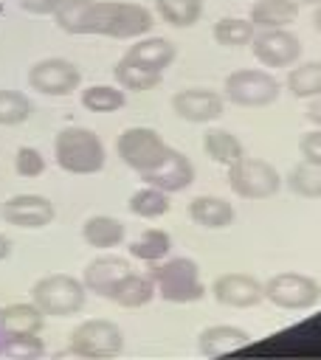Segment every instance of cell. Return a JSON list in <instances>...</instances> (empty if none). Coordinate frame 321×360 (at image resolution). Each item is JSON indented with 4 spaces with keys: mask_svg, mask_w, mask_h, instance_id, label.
<instances>
[{
    "mask_svg": "<svg viewBox=\"0 0 321 360\" xmlns=\"http://www.w3.org/2000/svg\"><path fill=\"white\" fill-rule=\"evenodd\" d=\"M298 152H301L304 160H315V163H321V129L304 132L301 141H298Z\"/></svg>",
    "mask_w": 321,
    "mask_h": 360,
    "instance_id": "obj_36",
    "label": "cell"
},
{
    "mask_svg": "<svg viewBox=\"0 0 321 360\" xmlns=\"http://www.w3.org/2000/svg\"><path fill=\"white\" fill-rule=\"evenodd\" d=\"M160 76L158 70H149L127 56H121V62L115 65V82L124 87V90H132V93H144V90H152L160 84Z\"/></svg>",
    "mask_w": 321,
    "mask_h": 360,
    "instance_id": "obj_28",
    "label": "cell"
},
{
    "mask_svg": "<svg viewBox=\"0 0 321 360\" xmlns=\"http://www.w3.org/2000/svg\"><path fill=\"white\" fill-rule=\"evenodd\" d=\"M45 166L48 163H45L42 152L34 149V146H20L17 155H14V172L20 177H39L45 172Z\"/></svg>",
    "mask_w": 321,
    "mask_h": 360,
    "instance_id": "obj_35",
    "label": "cell"
},
{
    "mask_svg": "<svg viewBox=\"0 0 321 360\" xmlns=\"http://www.w3.org/2000/svg\"><path fill=\"white\" fill-rule=\"evenodd\" d=\"M293 3H296V6H318L321 0H293Z\"/></svg>",
    "mask_w": 321,
    "mask_h": 360,
    "instance_id": "obj_41",
    "label": "cell"
},
{
    "mask_svg": "<svg viewBox=\"0 0 321 360\" xmlns=\"http://www.w3.org/2000/svg\"><path fill=\"white\" fill-rule=\"evenodd\" d=\"M124 56L132 59V62H138V65H144V68H149V70L163 73V70L175 62L177 51H175V45H172L169 39H163V37H144V39L132 42Z\"/></svg>",
    "mask_w": 321,
    "mask_h": 360,
    "instance_id": "obj_18",
    "label": "cell"
},
{
    "mask_svg": "<svg viewBox=\"0 0 321 360\" xmlns=\"http://www.w3.org/2000/svg\"><path fill=\"white\" fill-rule=\"evenodd\" d=\"M132 270V264L124 259V256H113V253H104V256H96L84 273H82V284L87 292L99 295V298H107L113 292V287Z\"/></svg>",
    "mask_w": 321,
    "mask_h": 360,
    "instance_id": "obj_16",
    "label": "cell"
},
{
    "mask_svg": "<svg viewBox=\"0 0 321 360\" xmlns=\"http://www.w3.org/2000/svg\"><path fill=\"white\" fill-rule=\"evenodd\" d=\"M251 48L265 68H290L301 56V42L287 28H259L251 39Z\"/></svg>",
    "mask_w": 321,
    "mask_h": 360,
    "instance_id": "obj_11",
    "label": "cell"
},
{
    "mask_svg": "<svg viewBox=\"0 0 321 360\" xmlns=\"http://www.w3.org/2000/svg\"><path fill=\"white\" fill-rule=\"evenodd\" d=\"M203 149H206V155H208L214 163H222V166H231V163H237V160L245 155L242 141H239L234 132L220 129V127L206 129V135H203Z\"/></svg>",
    "mask_w": 321,
    "mask_h": 360,
    "instance_id": "obj_24",
    "label": "cell"
},
{
    "mask_svg": "<svg viewBox=\"0 0 321 360\" xmlns=\"http://www.w3.org/2000/svg\"><path fill=\"white\" fill-rule=\"evenodd\" d=\"M152 295H155V281L149 278V273L144 276V273H132V270H130V273L113 287V292L107 295V301H113V304H118V307H124V309H138V307L149 304Z\"/></svg>",
    "mask_w": 321,
    "mask_h": 360,
    "instance_id": "obj_20",
    "label": "cell"
},
{
    "mask_svg": "<svg viewBox=\"0 0 321 360\" xmlns=\"http://www.w3.org/2000/svg\"><path fill=\"white\" fill-rule=\"evenodd\" d=\"M251 335L239 326H231V323H217V326H208L197 335V352L203 357H220V354H228V352H237L242 346H248Z\"/></svg>",
    "mask_w": 321,
    "mask_h": 360,
    "instance_id": "obj_17",
    "label": "cell"
},
{
    "mask_svg": "<svg viewBox=\"0 0 321 360\" xmlns=\"http://www.w3.org/2000/svg\"><path fill=\"white\" fill-rule=\"evenodd\" d=\"M169 250H172V239L163 228H146L138 239L130 242V256L141 259V262H149V264L166 259Z\"/></svg>",
    "mask_w": 321,
    "mask_h": 360,
    "instance_id": "obj_25",
    "label": "cell"
},
{
    "mask_svg": "<svg viewBox=\"0 0 321 360\" xmlns=\"http://www.w3.org/2000/svg\"><path fill=\"white\" fill-rule=\"evenodd\" d=\"M138 177L146 186H155V188H160L166 194H175V191H183V188H189L194 183V166H191V160L183 152L169 146L166 158L155 169H149V172H144Z\"/></svg>",
    "mask_w": 321,
    "mask_h": 360,
    "instance_id": "obj_15",
    "label": "cell"
},
{
    "mask_svg": "<svg viewBox=\"0 0 321 360\" xmlns=\"http://www.w3.org/2000/svg\"><path fill=\"white\" fill-rule=\"evenodd\" d=\"M287 90L296 98H315L321 96V62H304L298 68H293L284 79Z\"/></svg>",
    "mask_w": 321,
    "mask_h": 360,
    "instance_id": "obj_31",
    "label": "cell"
},
{
    "mask_svg": "<svg viewBox=\"0 0 321 360\" xmlns=\"http://www.w3.org/2000/svg\"><path fill=\"white\" fill-rule=\"evenodd\" d=\"M265 290V298L279 307V309H293V312H301V309H310L318 298H321V287L313 276H304V273H276L273 278H268L262 284Z\"/></svg>",
    "mask_w": 321,
    "mask_h": 360,
    "instance_id": "obj_9",
    "label": "cell"
},
{
    "mask_svg": "<svg viewBox=\"0 0 321 360\" xmlns=\"http://www.w3.org/2000/svg\"><path fill=\"white\" fill-rule=\"evenodd\" d=\"M54 202L42 194H14L0 205V217L14 225V228H25V231H37L54 222Z\"/></svg>",
    "mask_w": 321,
    "mask_h": 360,
    "instance_id": "obj_12",
    "label": "cell"
},
{
    "mask_svg": "<svg viewBox=\"0 0 321 360\" xmlns=\"http://www.w3.org/2000/svg\"><path fill=\"white\" fill-rule=\"evenodd\" d=\"M211 292H214L217 304L231 307V309H248V307H256L265 301L262 281L251 273H222L214 278Z\"/></svg>",
    "mask_w": 321,
    "mask_h": 360,
    "instance_id": "obj_13",
    "label": "cell"
},
{
    "mask_svg": "<svg viewBox=\"0 0 321 360\" xmlns=\"http://www.w3.org/2000/svg\"><path fill=\"white\" fill-rule=\"evenodd\" d=\"M54 20L65 34H99L113 39H135L149 34L152 11L124 0H65Z\"/></svg>",
    "mask_w": 321,
    "mask_h": 360,
    "instance_id": "obj_1",
    "label": "cell"
},
{
    "mask_svg": "<svg viewBox=\"0 0 321 360\" xmlns=\"http://www.w3.org/2000/svg\"><path fill=\"white\" fill-rule=\"evenodd\" d=\"M28 84L31 90L42 96H68L82 84V73L73 62L62 56H51V59H39L37 65H31Z\"/></svg>",
    "mask_w": 321,
    "mask_h": 360,
    "instance_id": "obj_10",
    "label": "cell"
},
{
    "mask_svg": "<svg viewBox=\"0 0 321 360\" xmlns=\"http://www.w3.org/2000/svg\"><path fill=\"white\" fill-rule=\"evenodd\" d=\"M203 0H155V11L175 28H189L203 17Z\"/></svg>",
    "mask_w": 321,
    "mask_h": 360,
    "instance_id": "obj_29",
    "label": "cell"
},
{
    "mask_svg": "<svg viewBox=\"0 0 321 360\" xmlns=\"http://www.w3.org/2000/svg\"><path fill=\"white\" fill-rule=\"evenodd\" d=\"M56 166L68 174H96L107 163V149L101 138L87 127H65L54 141Z\"/></svg>",
    "mask_w": 321,
    "mask_h": 360,
    "instance_id": "obj_2",
    "label": "cell"
},
{
    "mask_svg": "<svg viewBox=\"0 0 321 360\" xmlns=\"http://www.w3.org/2000/svg\"><path fill=\"white\" fill-rule=\"evenodd\" d=\"M127 208H130V214H135L141 219H158L169 211V194L155 186H144L130 197Z\"/></svg>",
    "mask_w": 321,
    "mask_h": 360,
    "instance_id": "obj_30",
    "label": "cell"
},
{
    "mask_svg": "<svg viewBox=\"0 0 321 360\" xmlns=\"http://www.w3.org/2000/svg\"><path fill=\"white\" fill-rule=\"evenodd\" d=\"M115 152L124 160V166H130L132 172L144 174V172L155 169L166 158L169 143L155 129H149V127H130V129H124L118 135Z\"/></svg>",
    "mask_w": 321,
    "mask_h": 360,
    "instance_id": "obj_6",
    "label": "cell"
},
{
    "mask_svg": "<svg viewBox=\"0 0 321 360\" xmlns=\"http://www.w3.org/2000/svg\"><path fill=\"white\" fill-rule=\"evenodd\" d=\"M307 121L310 124H315L318 129H321V96H315V98H310V107H307Z\"/></svg>",
    "mask_w": 321,
    "mask_h": 360,
    "instance_id": "obj_38",
    "label": "cell"
},
{
    "mask_svg": "<svg viewBox=\"0 0 321 360\" xmlns=\"http://www.w3.org/2000/svg\"><path fill=\"white\" fill-rule=\"evenodd\" d=\"M0 352L11 360H37L45 354V343L39 332H25V335H3Z\"/></svg>",
    "mask_w": 321,
    "mask_h": 360,
    "instance_id": "obj_33",
    "label": "cell"
},
{
    "mask_svg": "<svg viewBox=\"0 0 321 360\" xmlns=\"http://www.w3.org/2000/svg\"><path fill=\"white\" fill-rule=\"evenodd\" d=\"M149 278L155 281V292L169 304H191L206 295L200 281V267L189 256H177L163 264H155L149 270Z\"/></svg>",
    "mask_w": 321,
    "mask_h": 360,
    "instance_id": "obj_3",
    "label": "cell"
},
{
    "mask_svg": "<svg viewBox=\"0 0 321 360\" xmlns=\"http://www.w3.org/2000/svg\"><path fill=\"white\" fill-rule=\"evenodd\" d=\"M211 34H214V42L222 48H242V45H251L256 25L245 17H222L214 22Z\"/></svg>",
    "mask_w": 321,
    "mask_h": 360,
    "instance_id": "obj_27",
    "label": "cell"
},
{
    "mask_svg": "<svg viewBox=\"0 0 321 360\" xmlns=\"http://www.w3.org/2000/svg\"><path fill=\"white\" fill-rule=\"evenodd\" d=\"M127 104L124 90L110 87V84H93L82 90V107L90 112H115Z\"/></svg>",
    "mask_w": 321,
    "mask_h": 360,
    "instance_id": "obj_32",
    "label": "cell"
},
{
    "mask_svg": "<svg viewBox=\"0 0 321 360\" xmlns=\"http://www.w3.org/2000/svg\"><path fill=\"white\" fill-rule=\"evenodd\" d=\"M313 25H315V31L321 34V3H318V8H315V14H313Z\"/></svg>",
    "mask_w": 321,
    "mask_h": 360,
    "instance_id": "obj_40",
    "label": "cell"
},
{
    "mask_svg": "<svg viewBox=\"0 0 321 360\" xmlns=\"http://www.w3.org/2000/svg\"><path fill=\"white\" fill-rule=\"evenodd\" d=\"M298 17V6L293 0H256L251 6V22L256 28H287Z\"/></svg>",
    "mask_w": 321,
    "mask_h": 360,
    "instance_id": "obj_23",
    "label": "cell"
},
{
    "mask_svg": "<svg viewBox=\"0 0 321 360\" xmlns=\"http://www.w3.org/2000/svg\"><path fill=\"white\" fill-rule=\"evenodd\" d=\"M82 239L90 248H99V250L115 248V245L124 242V222L115 219V217L96 214V217H90V219L82 222Z\"/></svg>",
    "mask_w": 321,
    "mask_h": 360,
    "instance_id": "obj_22",
    "label": "cell"
},
{
    "mask_svg": "<svg viewBox=\"0 0 321 360\" xmlns=\"http://www.w3.org/2000/svg\"><path fill=\"white\" fill-rule=\"evenodd\" d=\"M189 217H191L194 225L217 231V228H228L234 222V205L222 197L203 194V197H194L189 202Z\"/></svg>",
    "mask_w": 321,
    "mask_h": 360,
    "instance_id": "obj_19",
    "label": "cell"
},
{
    "mask_svg": "<svg viewBox=\"0 0 321 360\" xmlns=\"http://www.w3.org/2000/svg\"><path fill=\"white\" fill-rule=\"evenodd\" d=\"M172 110L177 118L191 121V124H208L217 121L225 110V101L217 90H206V87H186L177 90L172 96Z\"/></svg>",
    "mask_w": 321,
    "mask_h": 360,
    "instance_id": "obj_14",
    "label": "cell"
},
{
    "mask_svg": "<svg viewBox=\"0 0 321 360\" xmlns=\"http://www.w3.org/2000/svg\"><path fill=\"white\" fill-rule=\"evenodd\" d=\"M31 115V101L20 90H0V127H17Z\"/></svg>",
    "mask_w": 321,
    "mask_h": 360,
    "instance_id": "obj_34",
    "label": "cell"
},
{
    "mask_svg": "<svg viewBox=\"0 0 321 360\" xmlns=\"http://www.w3.org/2000/svg\"><path fill=\"white\" fill-rule=\"evenodd\" d=\"M124 349V335L113 321L104 318H90L84 323H79L70 335V352L76 357H87V360H107L115 357Z\"/></svg>",
    "mask_w": 321,
    "mask_h": 360,
    "instance_id": "obj_7",
    "label": "cell"
},
{
    "mask_svg": "<svg viewBox=\"0 0 321 360\" xmlns=\"http://www.w3.org/2000/svg\"><path fill=\"white\" fill-rule=\"evenodd\" d=\"M225 98L237 107H268L279 96V82L268 70L242 68L225 76Z\"/></svg>",
    "mask_w": 321,
    "mask_h": 360,
    "instance_id": "obj_8",
    "label": "cell"
},
{
    "mask_svg": "<svg viewBox=\"0 0 321 360\" xmlns=\"http://www.w3.org/2000/svg\"><path fill=\"white\" fill-rule=\"evenodd\" d=\"M8 253H11V239L6 233H0V262L8 259Z\"/></svg>",
    "mask_w": 321,
    "mask_h": 360,
    "instance_id": "obj_39",
    "label": "cell"
},
{
    "mask_svg": "<svg viewBox=\"0 0 321 360\" xmlns=\"http://www.w3.org/2000/svg\"><path fill=\"white\" fill-rule=\"evenodd\" d=\"M65 0H20V6L28 14H54Z\"/></svg>",
    "mask_w": 321,
    "mask_h": 360,
    "instance_id": "obj_37",
    "label": "cell"
},
{
    "mask_svg": "<svg viewBox=\"0 0 321 360\" xmlns=\"http://www.w3.org/2000/svg\"><path fill=\"white\" fill-rule=\"evenodd\" d=\"M228 186L242 200H268L282 188V177L268 160L242 155L228 166Z\"/></svg>",
    "mask_w": 321,
    "mask_h": 360,
    "instance_id": "obj_5",
    "label": "cell"
},
{
    "mask_svg": "<svg viewBox=\"0 0 321 360\" xmlns=\"http://www.w3.org/2000/svg\"><path fill=\"white\" fill-rule=\"evenodd\" d=\"M45 315L39 307L31 304H8L0 309V338L3 335H25V332H42Z\"/></svg>",
    "mask_w": 321,
    "mask_h": 360,
    "instance_id": "obj_21",
    "label": "cell"
},
{
    "mask_svg": "<svg viewBox=\"0 0 321 360\" xmlns=\"http://www.w3.org/2000/svg\"><path fill=\"white\" fill-rule=\"evenodd\" d=\"M287 188L304 200H321V163L298 160L287 174Z\"/></svg>",
    "mask_w": 321,
    "mask_h": 360,
    "instance_id": "obj_26",
    "label": "cell"
},
{
    "mask_svg": "<svg viewBox=\"0 0 321 360\" xmlns=\"http://www.w3.org/2000/svg\"><path fill=\"white\" fill-rule=\"evenodd\" d=\"M84 298H87V290L82 278L68 273H51L31 287V301L39 307L42 315H54V318L76 315L84 307Z\"/></svg>",
    "mask_w": 321,
    "mask_h": 360,
    "instance_id": "obj_4",
    "label": "cell"
}]
</instances>
